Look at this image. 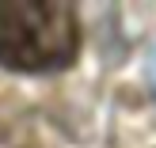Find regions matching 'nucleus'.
Returning <instances> with one entry per match:
<instances>
[{
  "instance_id": "f257e3e1",
  "label": "nucleus",
  "mask_w": 156,
  "mask_h": 148,
  "mask_svg": "<svg viewBox=\"0 0 156 148\" xmlns=\"http://www.w3.org/2000/svg\"><path fill=\"white\" fill-rule=\"evenodd\" d=\"M80 53V19L61 0L0 4V65L12 72H57Z\"/></svg>"
},
{
  "instance_id": "f03ea898",
  "label": "nucleus",
  "mask_w": 156,
  "mask_h": 148,
  "mask_svg": "<svg viewBox=\"0 0 156 148\" xmlns=\"http://www.w3.org/2000/svg\"><path fill=\"white\" fill-rule=\"evenodd\" d=\"M149 84H152V91H156V46H152V57H149Z\"/></svg>"
}]
</instances>
